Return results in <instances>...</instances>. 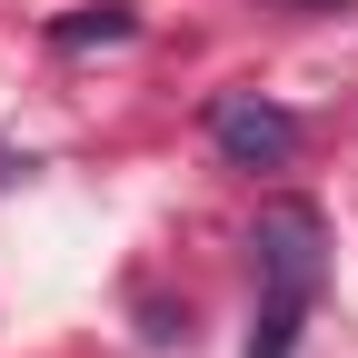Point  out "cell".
<instances>
[{"label": "cell", "instance_id": "3", "mask_svg": "<svg viewBox=\"0 0 358 358\" xmlns=\"http://www.w3.org/2000/svg\"><path fill=\"white\" fill-rule=\"evenodd\" d=\"M129 30H140V20H129L120 0H90V10H60V20H50V40H60V50H90V40H129Z\"/></svg>", "mask_w": 358, "mask_h": 358}, {"label": "cell", "instance_id": "4", "mask_svg": "<svg viewBox=\"0 0 358 358\" xmlns=\"http://www.w3.org/2000/svg\"><path fill=\"white\" fill-rule=\"evenodd\" d=\"M279 10H338V0H279Z\"/></svg>", "mask_w": 358, "mask_h": 358}, {"label": "cell", "instance_id": "1", "mask_svg": "<svg viewBox=\"0 0 358 358\" xmlns=\"http://www.w3.org/2000/svg\"><path fill=\"white\" fill-rule=\"evenodd\" d=\"M249 259H259V308H299L308 319V299H319V279H329V219H319V199H259Z\"/></svg>", "mask_w": 358, "mask_h": 358}, {"label": "cell", "instance_id": "2", "mask_svg": "<svg viewBox=\"0 0 358 358\" xmlns=\"http://www.w3.org/2000/svg\"><path fill=\"white\" fill-rule=\"evenodd\" d=\"M209 140L229 169H289L299 159V120L279 100H259V90H229V100H209Z\"/></svg>", "mask_w": 358, "mask_h": 358}]
</instances>
